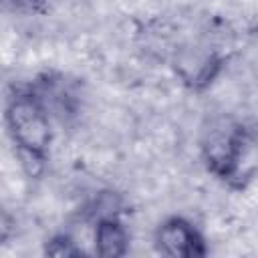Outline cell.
Returning <instances> with one entry per match:
<instances>
[{
	"label": "cell",
	"mask_w": 258,
	"mask_h": 258,
	"mask_svg": "<svg viewBox=\"0 0 258 258\" xmlns=\"http://www.w3.org/2000/svg\"><path fill=\"white\" fill-rule=\"evenodd\" d=\"M95 248L99 256L105 258H115V256H123L127 252V234L125 228L109 218V220H101L95 232Z\"/></svg>",
	"instance_id": "obj_4"
},
{
	"label": "cell",
	"mask_w": 258,
	"mask_h": 258,
	"mask_svg": "<svg viewBox=\"0 0 258 258\" xmlns=\"http://www.w3.org/2000/svg\"><path fill=\"white\" fill-rule=\"evenodd\" d=\"M8 127L18 147L34 161H42L50 143L48 113L34 95H16L6 111Z\"/></svg>",
	"instance_id": "obj_1"
},
{
	"label": "cell",
	"mask_w": 258,
	"mask_h": 258,
	"mask_svg": "<svg viewBox=\"0 0 258 258\" xmlns=\"http://www.w3.org/2000/svg\"><path fill=\"white\" fill-rule=\"evenodd\" d=\"M157 248L161 254L173 258H196L206 254L204 238L183 218H171L159 226Z\"/></svg>",
	"instance_id": "obj_3"
},
{
	"label": "cell",
	"mask_w": 258,
	"mask_h": 258,
	"mask_svg": "<svg viewBox=\"0 0 258 258\" xmlns=\"http://www.w3.org/2000/svg\"><path fill=\"white\" fill-rule=\"evenodd\" d=\"M46 252L52 254V256H79L81 250L75 246V242H71L69 238L60 236V238H54L48 246H46Z\"/></svg>",
	"instance_id": "obj_5"
},
{
	"label": "cell",
	"mask_w": 258,
	"mask_h": 258,
	"mask_svg": "<svg viewBox=\"0 0 258 258\" xmlns=\"http://www.w3.org/2000/svg\"><path fill=\"white\" fill-rule=\"evenodd\" d=\"M254 141L244 135L240 127L216 133L206 145V159L214 173L222 179L242 183V177H248L252 171L244 163L254 167Z\"/></svg>",
	"instance_id": "obj_2"
}]
</instances>
